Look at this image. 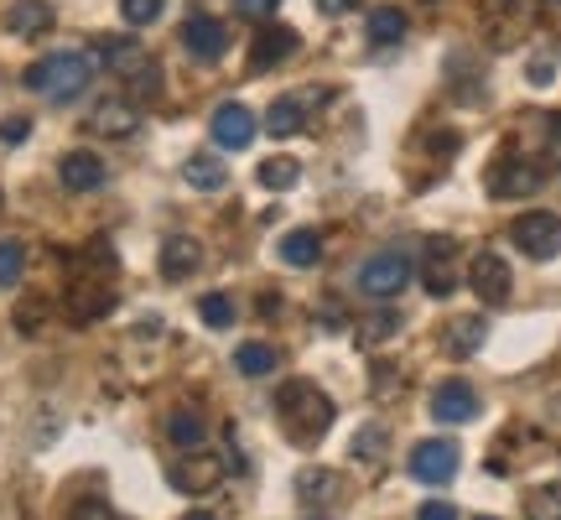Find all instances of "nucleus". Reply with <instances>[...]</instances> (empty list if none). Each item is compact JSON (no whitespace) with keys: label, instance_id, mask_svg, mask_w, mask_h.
<instances>
[{"label":"nucleus","instance_id":"f257e3e1","mask_svg":"<svg viewBox=\"0 0 561 520\" xmlns=\"http://www.w3.org/2000/svg\"><path fill=\"white\" fill-rule=\"evenodd\" d=\"M276 417H280V427H286V438L307 448V442H318L322 432L333 427V400L312 381H286L276 391Z\"/></svg>","mask_w":561,"mask_h":520},{"label":"nucleus","instance_id":"f03ea898","mask_svg":"<svg viewBox=\"0 0 561 520\" xmlns=\"http://www.w3.org/2000/svg\"><path fill=\"white\" fill-rule=\"evenodd\" d=\"M89 79H94L89 53H53V58H37L21 74V83H26L32 94H42V100H53V104L79 100L83 89H89Z\"/></svg>","mask_w":561,"mask_h":520},{"label":"nucleus","instance_id":"7ed1b4c3","mask_svg":"<svg viewBox=\"0 0 561 520\" xmlns=\"http://www.w3.org/2000/svg\"><path fill=\"white\" fill-rule=\"evenodd\" d=\"M411 256L405 250H380V256H369L354 271V286H359L364 297H375V302H390V297H401V286L411 281Z\"/></svg>","mask_w":561,"mask_h":520},{"label":"nucleus","instance_id":"20e7f679","mask_svg":"<svg viewBox=\"0 0 561 520\" xmlns=\"http://www.w3.org/2000/svg\"><path fill=\"white\" fill-rule=\"evenodd\" d=\"M510 240L520 245L530 260H557L561 256V219L557 214H546V208L520 214V219L510 224Z\"/></svg>","mask_w":561,"mask_h":520},{"label":"nucleus","instance_id":"39448f33","mask_svg":"<svg viewBox=\"0 0 561 520\" xmlns=\"http://www.w3.org/2000/svg\"><path fill=\"white\" fill-rule=\"evenodd\" d=\"M468 286L479 292L483 307H504V302H510V286H515L510 260H504L500 250H479V256H473V271H468Z\"/></svg>","mask_w":561,"mask_h":520},{"label":"nucleus","instance_id":"423d86ee","mask_svg":"<svg viewBox=\"0 0 561 520\" xmlns=\"http://www.w3.org/2000/svg\"><path fill=\"white\" fill-rule=\"evenodd\" d=\"M458 463H462V448L447 438H426L416 442V453H411V474L421 484H447L458 479Z\"/></svg>","mask_w":561,"mask_h":520},{"label":"nucleus","instance_id":"0eeeda50","mask_svg":"<svg viewBox=\"0 0 561 520\" xmlns=\"http://www.w3.org/2000/svg\"><path fill=\"white\" fill-rule=\"evenodd\" d=\"M224 468H229L224 459H214V453H198V448H187V453L172 463V484H178L182 495H208V489L224 479Z\"/></svg>","mask_w":561,"mask_h":520},{"label":"nucleus","instance_id":"6e6552de","mask_svg":"<svg viewBox=\"0 0 561 520\" xmlns=\"http://www.w3.org/2000/svg\"><path fill=\"white\" fill-rule=\"evenodd\" d=\"M182 47L198 63H219L229 53V26L219 16H187L182 21Z\"/></svg>","mask_w":561,"mask_h":520},{"label":"nucleus","instance_id":"1a4fd4ad","mask_svg":"<svg viewBox=\"0 0 561 520\" xmlns=\"http://www.w3.org/2000/svg\"><path fill=\"white\" fill-rule=\"evenodd\" d=\"M432 417L447 421V427H462V421L479 417V391L468 381H442L432 391Z\"/></svg>","mask_w":561,"mask_h":520},{"label":"nucleus","instance_id":"9d476101","mask_svg":"<svg viewBox=\"0 0 561 520\" xmlns=\"http://www.w3.org/2000/svg\"><path fill=\"white\" fill-rule=\"evenodd\" d=\"M208 131H214V140H219L224 151H244V146L255 140V115H250L240 100H229V104H219V110H214Z\"/></svg>","mask_w":561,"mask_h":520},{"label":"nucleus","instance_id":"9b49d317","mask_svg":"<svg viewBox=\"0 0 561 520\" xmlns=\"http://www.w3.org/2000/svg\"><path fill=\"white\" fill-rule=\"evenodd\" d=\"M453 240H432L426 245V260H421V286L432 292V297H447V292H458V271H453Z\"/></svg>","mask_w":561,"mask_h":520},{"label":"nucleus","instance_id":"f8f14e48","mask_svg":"<svg viewBox=\"0 0 561 520\" xmlns=\"http://www.w3.org/2000/svg\"><path fill=\"white\" fill-rule=\"evenodd\" d=\"M136 125H140V110L130 100H104V104H94V115H89V131L104 140L136 136Z\"/></svg>","mask_w":561,"mask_h":520},{"label":"nucleus","instance_id":"ddd939ff","mask_svg":"<svg viewBox=\"0 0 561 520\" xmlns=\"http://www.w3.org/2000/svg\"><path fill=\"white\" fill-rule=\"evenodd\" d=\"M0 26H5L11 37H42V32L53 26V5H47V0H11Z\"/></svg>","mask_w":561,"mask_h":520},{"label":"nucleus","instance_id":"4468645a","mask_svg":"<svg viewBox=\"0 0 561 520\" xmlns=\"http://www.w3.org/2000/svg\"><path fill=\"white\" fill-rule=\"evenodd\" d=\"M291 53H297V32H291V26H265L261 37L250 42V68H255V74H265V68L286 63Z\"/></svg>","mask_w":561,"mask_h":520},{"label":"nucleus","instance_id":"2eb2a0df","mask_svg":"<svg viewBox=\"0 0 561 520\" xmlns=\"http://www.w3.org/2000/svg\"><path fill=\"white\" fill-rule=\"evenodd\" d=\"M58 178L68 193H94L104 182V161L94 157V151H68V157L58 161Z\"/></svg>","mask_w":561,"mask_h":520},{"label":"nucleus","instance_id":"dca6fc26","mask_svg":"<svg viewBox=\"0 0 561 520\" xmlns=\"http://www.w3.org/2000/svg\"><path fill=\"white\" fill-rule=\"evenodd\" d=\"M489 188H494L500 199H525V193L541 188V167H536V161H500V172L489 178Z\"/></svg>","mask_w":561,"mask_h":520},{"label":"nucleus","instance_id":"f3484780","mask_svg":"<svg viewBox=\"0 0 561 520\" xmlns=\"http://www.w3.org/2000/svg\"><path fill=\"white\" fill-rule=\"evenodd\" d=\"M198 265H203V250L193 235H172V240L161 245V276L167 281H187Z\"/></svg>","mask_w":561,"mask_h":520},{"label":"nucleus","instance_id":"a211bd4d","mask_svg":"<svg viewBox=\"0 0 561 520\" xmlns=\"http://www.w3.org/2000/svg\"><path fill=\"white\" fill-rule=\"evenodd\" d=\"M301 125H307V94H286V100H276L265 110V131L276 140L301 136Z\"/></svg>","mask_w":561,"mask_h":520},{"label":"nucleus","instance_id":"6ab92c4d","mask_svg":"<svg viewBox=\"0 0 561 520\" xmlns=\"http://www.w3.org/2000/svg\"><path fill=\"white\" fill-rule=\"evenodd\" d=\"M110 307H115V292H110V286H89V281H83V286H73V297H68V318H73V323H94V318H104Z\"/></svg>","mask_w":561,"mask_h":520},{"label":"nucleus","instance_id":"aec40b11","mask_svg":"<svg viewBox=\"0 0 561 520\" xmlns=\"http://www.w3.org/2000/svg\"><path fill=\"white\" fill-rule=\"evenodd\" d=\"M182 178H187V188H198V193H219L224 182H229V167H224L219 157L198 151V157L182 161Z\"/></svg>","mask_w":561,"mask_h":520},{"label":"nucleus","instance_id":"412c9836","mask_svg":"<svg viewBox=\"0 0 561 520\" xmlns=\"http://www.w3.org/2000/svg\"><path fill=\"white\" fill-rule=\"evenodd\" d=\"M442 349H447L453 360H468V354H479V349H483V318H458V323H447V334H442Z\"/></svg>","mask_w":561,"mask_h":520},{"label":"nucleus","instance_id":"4be33fe9","mask_svg":"<svg viewBox=\"0 0 561 520\" xmlns=\"http://www.w3.org/2000/svg\"><path fill=\"white\" fill-rule=\"evenodd\" d=\"M339 489H343V479L333 474V468H301V474H297V495H301L307 505L339 500Z\"/></svg>","mask_w":561,"mask_h":520},{"label":"nucleus","instance_id":"5701e85b","mask_svg":"<svg viewBox=\"0 0 561 520\" xmlns=\"http://www.w3.org/2000/svg\"><path fill=\"white\" fill-rule=\"evenodd\" d=\"M318 256H322V235H318V229H291V235L280 240V260H286V265H297V271L318 265Z\"/></svg>","mask_w":561,"mask_h":520},{"label":"nucleus","instance_id":"b1692460","mask_svg":"<svg viewBox=\"0 0 561 520\" xmlns=\"http://www.w3.org/2000/svg\"><path fill=\"white\" fill-rule=\"evenodd\" d=\"M100 58L110 63V68H115V74H125V79H130V74H136V68H146V53H140V42L136 37H110V42H100Z\"/></svg>","mask_w":561,"mask_h":520},{"label":"nucleus","instance_id":"393cba45","mask_svg":"<svg viewBox=\"0 0 561 520\" xmlns=\"http://www.w3.org/2000/svg\"><path fill=\"white\" fill-rule=\"evenodd\" d=\"M167 438L178 442V448H203V438H208V421H203L193 406H182V411H172V417H167Z\"/></svg>","mask_w":561,"mask_h":520},{"label":"nucleus","instance_id":"a878e982","mask_svg":"<svg viewBox=\"0 0 561 520\" xmlns=\"http://www.w3.org/2000/svg\"><path fill=\"white\" fill-rule=\"evenodd\" d=\"M405 37V11L401 5H380V11H369V42L375 47H396Z\"/></svg>","mask_w":561,"mask_h":520},{"label":"nucleus","instance_id":"bb28decb","mask_svg":"<svg viewBox=\"0 0 561 520\" xmlns=\"http://www.w3.org/2000/svg\"><path fill=\"white\" fill-rule=\"evenodd\" d=\"M234 370L250 375V381H261V375L276 370V349H271V343H240V349H234Z\"/></svg>","mask_w":561,"mask_h":520},{"label":"nucleus","instance_id":"cd10ccee","mask_svg":"<svg viewBox=\"0 0 561 520\" xmlns=\"http://www.w3.org/2000/svg\"><path fill=\"white\" fill-rule=\"evenodd\" d=\"M261 188H271V193H286V188H297L301 182V167L291 157H271V161H261Z\"/></svg>","mask_w":561,"mask_h":520},{"label":"nucleus","instance_id":"c85d7f7f","mask_svg":"<svg viewBox=\"0 0 561 520\" xmlns=\"http://www.w3.org/2000/svg\"><path fill=\"white\" fill-rule=\"evenodd\" d=\"M525 520H561V484L530 489L525 495Z\"/></svg>","mask_w":561,"mask_h":520},{"label":"nucleus","instance_id":"c756f323","mask_svg":"<svg viewBox=\"0 0 561 520\" xmlns=\"http://www.w3.org/2000/svg\"><path fill=\"white\" fill-rule=\"evenodd\" d=\"M26 271V245L21 240H0V286H16Z\"/></svg>","mask_w":561,"mask_h":520},{"label":"nucleus","instance_id":"7c9ffc66","mask_svg":"<svg viewBox=\"0 0 561 520\" xmlns=\"http://www.w3.org/2000/svg\"><path fill=\"white\" fill-rule=\"evenodd\" d=\"M198 318L208 328H229L234 323V302L224 297V292H208V297H198Z\"/></svg>","mask_w":561,"mask_h":520},{"label":"nucleus","instance_id":"2f4dec72","mask_svg":"<svg viewBox=\"0 0 561 520\" xmlns=\"http://www.w3.org/2000/svg\"><path fill=\"white\" fill-rule=\"evenodd\" d=\"M385 442H390V432H385V427H359V432H354V459H380L385 453Z\"/></svg>","mask_w":561,"mask_h":520},{"label":"nucleus","instance_id":"473e14b6","mask_svg":"<svg viewBox=\"0 0 561 520\" xmlns=\"http://www.w3.org/2000/svg\"><path fill=\"white\" fill-rule=\"evenodd\" d=\"M161 11H167V0H121V16L130 21V26H151Z\"/></svg>","mask_w":561,"mask_h":520},{"label":"nucleus","instance_id":"72a5a7b5","mask_svg":"<svg viewBox=\"0 0 561 520\" xmlns=\"http://www.w3.org/2000/svg\"><path fill=\"white\" fill-rule=\"evenodd\" d=\"M396 328H401V318L396 313H380V318H369L359 328V343H385V339H396Z\"/></svg>","mask_w":561,"mask_h":520},{"label":"nucleus","instance_id":"f704fd0d","mask_svg":"<svg viewBox=\"0 0 561 520\" xmlns=\"http://www.w3.org/2000/svg\"><path fill=\"white\" fill-rule=\"evenodd\" d=\"M26 136H32V121H26V115H5V121H0V140H5V146H21Z\"/></svg>","mask_w":561,"mask_h":520},{"label":"nucleus","instance_id":"c9c22d12","mask_svg":"<svg viewBox=\"0 0 561 520\" xmlns=\"http://www.w3.org/2000/svg\"><path fill=\"white\" fill-rule=\"evenodd\" d=\"M234 11L250 16V21H271L280 11V0H234Z\"/></svg>","mask_w":561,"mask_h":520},{"label":"nucleus","instance_id":"e433bc0d","mask_svg":"<svg viewBox=\"0 0 561 520\" xmlns=\"http://www.w3.org/2000/svg\"><path fill=\"white\" fill-rule=\"evenodd\" d=\"M68 520H115V510H110L104 500H94V495H89V500L73 505V516H68Z\"/></svg>","mask_w":561,"mask_h":520},{"label":"nucleus","instance_id":"4c0bfd02","mask_svg":"<svg viewBox=\"0 0 561 520\" xmlns=\"http://www.w3.org/2000/svg\"><path fill=\"white\" fill-rule=\"evenodd\" d=\"M42 313H47L42 302H26V307H16V328H21V334H42Z\"/></svg>","mask_w":561,"mask_h":520},{"label":"nucleus","instance_id":"58836bf2","mask_svg":"<svg viewBox=\"0 0 561 520\" xmlns=\"http://www.w3.org/2000/svg\"><path fill=\"white\" fill-rule=\"evenodd\" d=\"M416 520H458V510H453L447 500H426V505L416 510Z\"/></svg>","mask_w":561,"mask_h":520},{"label":"nucleus","instance_id":"ea45409f","mask_svg":"<svg viewBox=\"0 0 561 520\" xmlns=\"http://www.w3.org/2000/svg\"><path fill=\"white\" fill-rule=\"evenodd\" d=\"M359 0H318V11L322 16H343V11H354Z\"/></svg>","mask_w":561,"mask_h":520},{"label":"nucleus","instance_id":"a19ab883","mask_svg":"<svg viewBox=\"0 0 561 520\" xmlns=\"http://www.w3.org/2000/svg\"><path fill=\"white\" fill-rule=\"evenodd\" d=\"M489 5H494V11H515L520 0H489Z\"/></svg>","mask_w":561,"mask_h":520},{"label":"nucleus","instance_id":"79ce46f5","mask_svg":"<svg viewBox=\"0 0 561 520\" xmlns=\"http://www.w3.org/2000/svg\"><path fill=\"white\" fill-rule=\"evenodd\" d=\"M187 520H219V516H208V510H193V516H187Z\"/></svg>","mask_w":561,"mask_h":520},{"label":"nucleus","instance_id":"37998d69","mask_svg":"<svg viewBox=\"0 0 561 520\" xmlns=\"http://www.w3.org/2000/svg\"><path fill=\"white\" fill-rule=\"evenodd\" d=\"M307 520H322V516H307Z\"/></svg>","mask_w":561,"mask_h":520},{"label":"nucleus","instance_id":"c03bdc74","mask_svg":"<svg viewBox=\"0 0 561 520\" xmlns=\"http://www.w3.org/2000/svg\"><path fill=\"white\" fill-rule=\"evenodd\" d=\"M551 5H561V0H551Z\"/></svg>","mask_w":561,"mask_h":520},{"label":"nucleus","instance_id":"a18cd8bd","mask_svg":"<svg viewBox=\"0 0 561 520\" xmlns=\"http://www.w3.org/2000/svg\"><path fill=\"white\" fill-rule=\"evenodd\" d=\"M479 520H483V516H479Z\"/></svg>","mask_w":561,"mask_h":520}]
</instances>
